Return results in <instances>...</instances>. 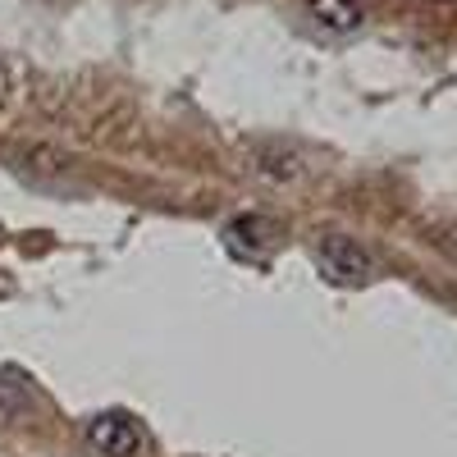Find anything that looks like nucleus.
Listing matches in <instances>:
<instances>
[{
  "mask_svg": "<svg viewBox=\"0 0 457 457\" xmlns=\"http://www.w3.org/2000/svg\"><path fill=\"white\" fill-rule=\"evenodd\" d=\"M307 14L325 28V32H357L366 23L361 0H307Z\"/></svg>",
  "mask_w": 457,
  "mask_h": 457,
  "instance_id": "nucleus-4",
  "label": "nucleus"
},
{
  "mask_svg": "<svg viewBox=\"0 0 457 457\" xmlns=\"http://www.w3.org/2000/svg\"><path fill=\"white\" fill-rule=\"evenodd\" d=\"M23 170L28 174H42V179L69 174V156H60V151H51V146H28L23 151Z\"/></svg>",
  "mask_w": 457,
  "mask_h": 457,
  "instance_id": "nucleus-5",
  "label": "nucleus"
},
{
  "mask_svg": "<svg viewBox=\"0 0 457 457\" xmlns=\"http://www.w3.org/2000/svg\"><path fill=\"white\" fill-rule=\"evenodd\" d=\"M87 439H92V448H101L110 457H137V448H142V430H137L133 416H124V411L92 416V421H87Z\"/></svg>",
  "mask_w": 457,
  "mask_h": 457,
  "instance_id": "nucleus-2",
  "label": "nucleus"
},
{
  "mask_svg": "<svg viewBox=\"0 0 457 457\" xmlns=\"http://www.w3.org/2000/svg\"><path fill=\"white\" fill-rule=\"evenodd\" d=\"M312 256H316L320 275H325L329 284L361 288V284L375 279V256H370L357 238H348V234H320V238L312 243Z\"/></svg>",
  "mask_w": 457,
  "mask_h": 457,
  "instance_id": "nucleus-1",
  "label": "nucleus"
},
{
  "mask_svg": "<svg viewBox=\"0 0 457 457\" xmlns=\"http://www.w3.org/2000/svg\"><path fill=\"white\" fill-rule=\"evenodd\" d=\"M453 252H457V228H453Z\"/></svg>",
  "mask_w": 457,
  "mask_h": 457,
  "instance_id": "nucleus-7",
  "label": "nucleus"
},
{
  "mask_svg": "<svg viewBox=\"0 0 457 457\" xmlns=\"http://www.w3.org/2000/svg\"><path fill=\"white\" fill-rule=\"evenodd\" d=\"M252 170L265 179V183H297L307 174V156L297 146H279V142H265L252 151Z\"/></svg>",
  "mask_w": 457,
  "mask_h": 457,
  "instance_id": "nucleus-3",
  "label": "nucleus"
},
{
  "mask_svg": "<svg viewBox=\"0 0 457 457\" xmlns=\"http://www.w3.org/2000/svg\"><path fill=\"white\" fill-rule=\"evenodd\" d=\"M14 92H19V69H14V60L0 55V105L14 101Z\"/></svg>",
  "mask_w": 457,
  "mask_h": 457,
  "instance_id": "nucleus-6",
  "label": "nucleus"
}]
</instances>
